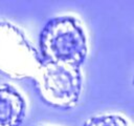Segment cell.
<instances>
[{
  "label": "cell",
  "instance_id": "obj_5",
  "mask_svg": "<svg viewBox=\"0 0 134 126\" xmlns=\"http://www.w3.org/2000/svg\"><path fill=\"white\" fill-rule=\"evenodd\" d=\"M84 126H129L127 121L117 114H104L88 119Z\"/></svg>",
  "mask_w": 134,
  "mask_h": 126
},
{
  "label": "cell",
  "instance_id": "obj_1",
  "mask_svg": "<svg viewBox=\"0 0 134 126\" xmlns=\"http://www.w3.org/2000/svg\"><path fill=\"white\" fill-rule=\"evenodd\" d=\"M40 49L44 61L80 67L87 56V40L81 23L70 16L50 19L40 34Z\"/></svg>",
  "mask_w": 134,
  "mask_h": 126
},
{
  "label": "cell",
  "instance_id": "obj_2",
  "mask_svg": "<svg viewBox=\"0 0 134 126\" xmlns=\"http://www.w3.org/2000/svg\"><path fill=\"white\" fill-rule=\"evenodd\" d=\"M32 80L41 99L52 107L69 109L80 100L82 74L77 66L43 60Z\"/></svg>",
  "mask_w": 134,
  "mask_h": 126
},
{
  "label": "cell",
  "instance_id": "obj_4",
  "mask_svg": "<svg viewBox=\"0 0 134 126\" xmlns=\"http://www.w3.org/2000/svg\"><path fill=\"white\" fill-rule=\"evenodd\" d=\"M25 116V101L10 85H0V126H19Z\"/></svg>",
  "mask_w": 134,
  "mask_h": 126
},
{
  "label": "cell",
  "instance_id": "obj_3",
  "mask_svg": "<svg viewBox=\"0 0 134 126\" xmlns=\"http://www.w3.org/2000/svg\"><path fill=\"white\" fill-rule=\"evenodd\" d=\"M43 60L24 34L0 20V72L17 80L34 79Z\"/></svg>",
  "mask_w": 134,
  "mask_h": 126
}]
</instances>
